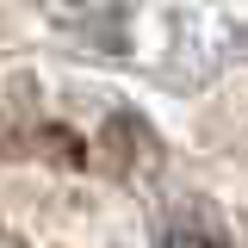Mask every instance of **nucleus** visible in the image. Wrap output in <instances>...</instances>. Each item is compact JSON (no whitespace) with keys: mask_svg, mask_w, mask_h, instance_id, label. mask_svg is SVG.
I'll return each mask as SVG.
<instances>
[{"mask_svg":"<svg viewBox=\"0 0 248 248\" xmlns=\"http://www.w3.org/2000/svg\"><path fill=\"white\" fill-rule=\"evenodd\" d=\"M161 248H223V242H217V236H205V230L174 223V230H161Z\"/></svg>","mask_w":248,"mask_h":248,"instance_id":"1","label":"nucleus"}]
</instances>
